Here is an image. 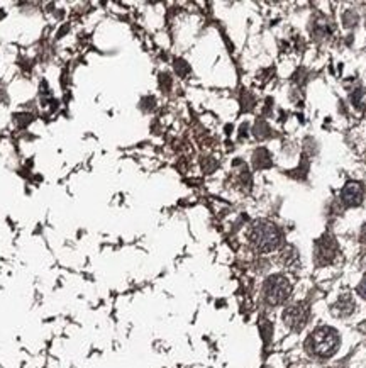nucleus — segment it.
I'll use <instances>...</instances> for the list:
<instances>
[{
    "label": "nucleus",
    "instance_id": "9",
    "mask_svg": "<svg viewBox=\"0 0 366 368\" xmlns=\"http://www.w3.org/2000/svg\"><path fill=\"white\" fill-rule=\"evenodd\" d=\"M254 136L258 137V139H266V137L271 136L270 133V126H268L266 122L263 121V119H260V121H256V124H254V129H253Z\"/></svg>",
    "mask_w": 366,
    "mask_h": 368
},
{
    "label": "nucleus",
    "instance_id": "13",
    "mask_svg": "<svg viewBox=\"0 0 366 368\" xmlns=\"http://www.w3.org/2000/svg\"><path fill=\"white\" fill-rule=\"evenodd\" d=\"M33 121L34 117L31 114H16V122L19 127H27Z\"/></svg>",
    "mask_w": 366,
    "mask_h": 368
},
{
    "label": "nucleus",
    "instance_id": "1",
    "mask_svg": "<svg viewBox=\"0 0 366 368\" xmlns=\"http://www.w3.org/2000/svg\"><path fill=\"white\" fill-rule=\"evenodd\" d=\"M339 341L341 339L336 329L329 328V326H322V328H317L309 336L305 346L312 355L320 356V358H327V356H333L337 351Z\"/></svg>",
    "mask_w": 366,
    "mask_h": 368
},
{
    "label": "nucleus",
    "instance_id": "7",
    "mask_svg": "<svg viewBox=\"0 0 366 368\" xmlns=\"http://www.w3.org/2000/svg\"><path fill=\"white\" fill-rule=\"evenodd\" d=\"M333 311L336 316H341V318H344V316H349L351 312L354 311V301L351 295H341L339 301L336 302V304L333 305Z\"/></svg>",
    "mask_w": 366,
    "mask_h": 368
},
{
    "label": "nucleus",
    "instance_id": "20",
    "mask_svg": "<svg viewBox=\"0 0 366 368\" xmlns=\"http://www.w3.org/2000/svg\"><path fill=\"white\" fill-rule=\"evenodd\" d=\"M68 29H70V26H61L60 27V31H58V34H56V37H63V34H67L68 33Z\"/></svg>",
    "mask_w": 366,
    "mask_h": 368
},
{
    "label": "nucleus",
    "instance_id": "3",
    "mask_svg": "<svg viewBox=\"0 0 366 368\" xmlns=\"http://www.w3.org/2000/svg\"><path fill=\"white\" fill-rule=\"evenodd\" d=\"M290 290H292V285L286 280L283 275H273L270 277L266 282H265L263 287V294L265 299L270 305H278L283 304V302L288 299Z\"/></svg>",
    "mask_w": 366,
    "mask_h": 368
},
{
    "label": "nucleus",
    "instance_id": "18",
    "mask_svg": "<svg viewBox=\"0 0 366 368\" xmlns=\"http://www.w3.org/2000/svg\"><path fill=\"white\" fill-rule=\"evenodd\" d=\"M141 107L144 109V111H151V109H154V99L153 97H146L141 100Z\"/></svg>",
    "mask_w": 366,
    "mask_h": 368
},
{
    "label": "nucleus",
    "instance_id": "15",
    "mask_svg": "<svg viewBox=\"0 0 366 368\" xmlns=\"http://www.w3.org/2000/svg\"><path fill=\"white\" fill-rule=\"evenodd\" d=\"M202 168L205 170V173H212V171L217 168V161H214L210 156H207L205 160L202 161Z\"/></svg>",
    "mask_w": 366,
    "mask_h": 368
},
{
    "label": "nucleus",
    "instance_id": "19",
    "mask_svg": "<svg viewBox=\"0 0 366 368\" xmlns=\"http://www.w3.org/2000/svg\"><path fill=\"white\" fill-rule=\"evenodd\" d=\"M358 294H360L363 299H366V277L361 280V284L358 285Z\"/></svg>",
    "mask_w": 366,
    "mask_h": 368
},
{
    "label": "nucleus",
    "instance_id": "12",
    "mask_svg": "<svg viewBox=\"0 0 366 368\" xmlns=\"http://www.w3.org/2000/svg\"><path fill=\"white\" fill-rule=\"evenodd\" d=\"M260 331L261 335H263V341L268 343L271 338V335H273V326H271L270 321H261L260 322Z\"/></svg>",
    "mask_w": 366,
    "mask_h": 368
},
{
    "label": "nucleus",
    "instance_id": "11",
    "mask_svg": "<svg viewBox=\"0 0 366 368\" xmlns=\"http://www.w3.org/2000/svg\"><path fill=\"white\" fill-rule=\"evenodd\" d=\"M173 67H175V71H177V75H178V77H182V78H185L186 75L190 73V65L186 63L185 60H180V58H177V60H175V63H173Z\"/></svg>",
    "mask_w": 366,
    "mask_h": 368
},
{
    "label": "nucleus",
    "instance_id": "16",
    "mask_svg": "<svg viewBox=\"0 0 366 368\" xmlns=\"http://www.w3.org/2000/svg\"><path fill=\"white\" fill-rule=\"evenodd\" d=\"M254 107V99L251 97V94H243V109L244 111H251Z\"/></svg>",
    "mask_w": 366,
    "mask_h": 368
},
{
    "label": "nucleus",
    "instance_id": "4",
    "mask_svg": "<svg viewBox=\"0 0 366 368\" xmlns=\"http://www.w3.org/2000/svg\"><path fill=\"white\" fill-rule=\"evenodd\" d=\"M337 254V243L331 234H324L316 241V248H314V260L319 267H326V265L333 263V260Z\"/></svg>",
    "mask_w": 366,
    "mask_h": 368
},
{
    "label": "nucleus",
    "instance_id": "10",
    "mask_svg": "<svg viewBox=\"0 0 366 368\" xmlns=\"http://www.w3.org/2000/svg\"><path fill=\"white\" fill-rule=\"evenodd\" d=\"M351 100H353V104L356 105L360 111H365L366 109V90H363V88H358V90L351 95Z\"/></svg>",
    "mask_w": 366,
    "mask_h": 368
},
{
    "label": "nucleus",
    "instance_id": "17",
    "mask_svg": "<svg viewBox=\"0 0 366 368\" xmlns=\"http://www.w3.org/2000/svg\"><path fill=\"white\" fill-rule=\"evenodd\" d=\"M160 85H161V88L163 90H170V87H171V77L168 73H161L160 75Z\"/></svg>",
    "mask_w": 366,
    "mask_h": 368
},
{
    "label": "nucleus",
    "instance_id": "6",
    "mask_svg": "<svg viewBox=\"0 0 366 368\" xmlns=\"http://www.w3.org/2000/svg\"><path fill=\"white\" fill-rule=\"evenodd\" d=\"M365 188L360 182H348L341 190V201L348 207H356L363 202Z\"/></svg>",
    "mask_w": 366,
    "mask_h": 368
},
{
    "label": "nucleus",
    "instance_id": "22",
    "mask_svg": "<svg viewBox=\"0 0 366 368\" xmlns=\"http://www.w3.org/2000/svg\"><path fill=\"white\" fill-rule=\"evenodd\" d=\"M3 16H5V12H3V10H0V19H2Z\"/></svg>",
    "mask_w": 366,
    "mask_h": 368
},
{
    "label": "nucleus",
    "instance_id": "5",
    "mask_svg": "<svg viewBox=\"0 0 366 368\" xmlns=\"http://www.w3.org/2000/svg\"><path fill=\"white\" fill-rule=\"evenodd\" d=\"M309 319V307L305 304H293L285 309L283 312V322L288 326L292 331H300L307 324Z\"/></svg>",
    "mask_w": 366,
    "mask_h": 368
},
{
    "label": "nucleus",
    "instance_id": "2",
    "mask_svg": "<svg viewBox=\"0 0 366 368\" xmlns=\"http://www.w3.org/2000/svg\"><path fill=\"white\" fill-rule=\"evenodd\" d=\"M250 241L258 251H273L282 243V233L273 222L268 221H256L253 222L250 229Z\"/></svg>",
    "mask_w": 366,
    "mask_h": 368
},
{
    "label": "nucleus",
    "instance_id": "14",
    "mask_svg": "<svg viewBox=\"0 0 366 368\" xmlns=\"http://www.w3.org/2000/svg\"><path fill=\"white\" fill-rule=\"evenodd\" d=\"M343 20H344V26L346 27H353L354 24H356V20H358V16L353 12V10H348V12L344 14Z\"/></svg>",
    "mask_w": 366,
    "mask_h": 368
},
{
    "label": "nucleus",
    "instance_id": "21",
    "mask_svg": "<svg viewBox=\"0 0 366 368\" xmlns=\"http://www.w3.org/2000/svg\"><path fill=\"white\" fill-rule=\"evenodd\" d=\"M361 239H363V243H366V224L363 226V229H361Z\"/></svg>",
    "mask_w": 366,
    "mask_h": 368
},
{
    "label": "nucleus",
    "instance_id": "8",
    "mask_svg": "<svg viewBox=\"0 0 366 368\" xmlns=\"http://www.w3.org/2000/svg\"><path fill=\"white\" fill-rule=\"evenodd\" d=\"M253 165H254L256 170H261V168H270L271 165H273V161H271V156H270V153H268V150L260 148V150L254 151Z\"/></svg>",
    "mask_w": 366,
    "mask_h": 368
}]
</instances>
